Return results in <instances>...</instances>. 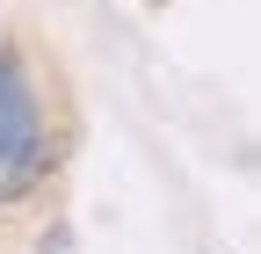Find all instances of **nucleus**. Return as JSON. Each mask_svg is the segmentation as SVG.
<instances>
[{"instance_id": "1", "label": "nucleus", "mask_w": 261, "mask_h": 254, "mask_svg": "<svg viewBox=\"0 0 261 254\" xmlns=\"http://www.w3.org/2000/svg\"><path fill=\"white\" fill-rule=\"evenodd\" d=\"M44 116H37V87L29 73L0 51V196H22L44 174Z\"/></svg>"}]
</instances>
